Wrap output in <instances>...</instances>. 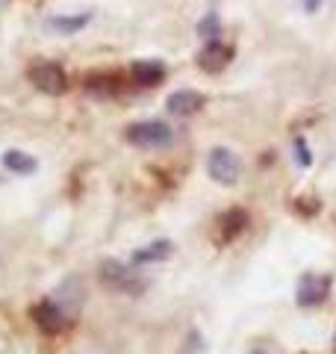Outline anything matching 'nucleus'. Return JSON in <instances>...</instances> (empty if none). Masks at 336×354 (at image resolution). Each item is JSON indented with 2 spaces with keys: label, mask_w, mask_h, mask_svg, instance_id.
I'll use <instances>...</instances> for the list:
<instances>
[{
  "label": "nucleus",
  "mask_w": 336,
  "mask_h": 354,
  "mask_svg": "<svg viewBox=\"0 0 336 354\" xmlns=\"http://www.w3.org/2000/svg\"><path fill=\"white\" fill-rule=\"evenodd\" d=\"M230 59H233V48H227L221 41H207L204 50L198 53V68H204L207 74H218L227 68Z\"/></svg>",
  "instance_id": "9"
},
{
  "label": "nucleus",
  "mask_w": 336,
  "mask_h": 354,
  "mask_svg": "<svg viewBox=\"0 0 336 354\" xmlns=\"http://www.w3.org/2000/svg\"><path fill=\"white\" fill-rule=\"evenodd\" d=\"M248 354H268L265 348H254V351H248Z\"/></svg>",
  "instance_id": "18"
},
{
  "label": "nucleus",
  "mask_w": 336,
  "mask_h": 354,
  "mask_svg": "<svg viewBox=\"0 0 336 354\" xmlns=\"http://www.w3.org/2000/svg\"><path fill=\"white\" fill-rule=\"evenodd\" d=\"M130 77H133V83L142 86V88L160 86L165 80V65L160 59H139V62H133Z\"/></svg>",
  "instance_id": "10"
},
{
  "label": "nucleus",
  "mask_w": 336,
  "mask_h": 354,
  "mask_svg": "<svg viewBox=\"0 0 336 354\" xmlns=\"http://www.w3.org/2000/svg\"><path fill=\"white\" fill-rule=\"evenodd\" d=\"M100 283L109 286V290H115V292H127V295H142L148 290V281L139 278V274L121 260L100 263Z\"/></svg>",
  "instance_id": "2"
},
{
  "label": "nucleus",
  "mask_w": 336,
  "mask_h": 354,
  "mask_svg": "<svg viewBox=\"0 0 336 354\" xmlns=\"http://www.w3.org/2000/svg\"><path fill=\"white\" fill-rule=\"evenodd\" d=\"M330 274H319V272H304L298 278V286H295V304L298 307H319L328 301L330 295Z\"/></svg>",
  "instance_id": "4"
},
{
  "label": "nucleus",
  "mask_w": 336,
  "mask_h": 354,
  "mask_svg": "<svg viewBox=\"0 0 336 354\" xmlns=\"http://www.w3.org/2000/svg\"><path fill=\"white\" fill-rule=\"evenodd\" d=\"M333 351H336V337H333Z\"/></svg>",
  "instance_id": "19"
},
{
  "label": "nucleus",
  "mask_w": 336,
  "mask_h": 354,
  "mask_svg": "<svg viewBox=\"0 0 336 354\" xmlns=\"http://www.w3.org/2000/svg\"><path fill=\"white\" fill-rule=\"evenodd\" d=\"M27 74H30V83L44 95H62L68 88V74L56 62H36Z\"/></svg>",
  "instance_id": "5"
},
{
  "label": "nucleus",
  "mask_w": 336,
  "mask_h": 354,
  "mask_svg": "<svg viewBox=\"0 0 336 354\" xmlns=\"http://www.w3.org/2000/svg\"><path fill=\"white\" fill-rule=\"evenodd\" d=\"M3 3H6V0H0V6H3Z\"/></svg>",
  "instance_id": "20"
},
{
  "label": "nucleus",
  "mask_w": 336,
  "mask_h": 354,
  "mask_svg": "<svg viewBox=\"0 0 336 354\" xmlns=\"http://www.w3.org/2000/svg\"><path fill=\"white\" fill-rule=\"evenodd\" d=\"M0 180H3V177H0Z\"/></svg>",
  "instance_id": "21"
},
{
  "label": "nucleus",
  "mask_w": 336,
  "mask_h": 354,
  "mask_svg": "<svg viewBox=\"0 0 336 354\" xmlns=\"http://www.w3.org/2000/svg\"><path fill=\"white\" fill-rule=\"evenodd\" d=\"M207 104V97L195 92V88H180V92H171L168 95V101H165V109L171 115H180V118H189V115H195L200 113Z\"/></svg>",
  "instance_id": "8"
},
{
  "label": "nucleus",
  "mask_w": 336,
  "mask_h": 354,
  "mask_svg": "<svg viewBox=\"0 0 336 354\" xmlns=\"http://www.w3.org/2000/svg\"><path fill=\"white\" fill-rule=\"evenodd\" d=\"M124 139L133 148L142 151H165L174 145V130L165 124V121H136L124 130Z\"/></svg>",
  "instance_id": "1"
},
{
  "label": "nucleus",
  "mask_w": 336,
  "mask_h": 354,
  "mask_svg": "<svg viewBox=\"0 0 336 354\" xmlns=\"http://www.w3.org/2000/svg\"><path fill=\"white\" fill-rule=\"evenodd\" d=\"M32 322L39 325V330H44V334H62L65 328H68V313L50 301V298H44V301H39L36 307H32Z\"/></svg>",
  "instance_id": "7"
},
{
  "label": "nucleus",
  "mask_w": 336,
  "mask_h": 354,
  "mask_svg": "<svg viewBox=\"0 0 336 354\" xmlns=\"http://www.w3.org/2000/svg\"><path fill=\"white\" fill-rule=\"evenodd\" d=\"M292 151H295V162L301 165V169H310V165H312V151H310V145H307L304 136H295Z\"/></svg>",
  "instance_id": "16"
},
{
  "label": "nucleus",
  "mask_w": 336,
  "mask_h": 354,
  "mask_svg": "<svg viewBox=\"0 0 336 354\" xmlns=\"http://www.w3.org/2000/svg\"><path fill=\"white\" fill-rule=\"evenodd\" d=\"M88 21H92V15L88 12H77V15H53L48 18V30L59 32V36H74V32H80Z\"/></svg>",
  "instance_id": "14"
},
{
  "label": "nucleus",
  "mask_w": 336,
  "mask_h": 354,
  "mask_svg": "<svg viewBox=\"0 0 336 354\" xmlns=\"http://www.w3.org/2000/svg\"><path fill=\"white\" fill-rule=\"evenodd\" d=\"M171 254H174L171 239H156V242H151V245H142V248L133 251L130 263H133V266H151V263H162V260H168Z\"/></svg>",
  "instance_id": "12"
},
{
  "label": "nucleus",
  "mask_w": 336,
  "mask_h": 354,
  "mask_svg": "<svg viewBox=\"0 0 336 354\" xmlns=\"http://www.w3.org/2000/svg\"><path fill=\"white\" fill-rule=\"evenodd\" d=\"M83 88L95 97H115L121 95V80L118 74H109V71H97V74H88L83 80Z\"/></svg>",
  "instance_id": "11"
},
{
  "label": "nucleus",
  "mask_w": 336,
  "mask_h": 354,
  "mask_svg": "<svg viewBox=\"0 0 336 354\" xmlns=\"http://www.w3.org/2000/svg\"><path fill=\"white\" fill-rule=\"evenodd\" d=\"M248 225H251V216L242 207H230L216 221V242L218 245H230V242H236L248 230Z\"/></svg>",
  "instance_id": "6"
},
{
  "label": "nucleus",
  "mask_w": 336,
  "mask_h": 354,
  "mask_svg": "<svg viewBox=\"0 0 336 354\" xmlns=\"http://www.w3.org/2000/svg\"><path fill=\"white\" fill-rule=\"evenodd\" d=\"M3 169L6 171H12L15 177H27V174H36V169H39V162H36V157H30L27 151H18V148H12V151H6L3 153Z\"/></svg>",
  "instance_id": "13"
},
{
  "label": "nucleus",
  "mask_w": 336,
  "mask_h": 354,
  "mask_svg": "<svg viewBox=\"0 0 336 354\" xmlns=\"http://www.w3.org/2000/svg\"><path fill=\"white\" fill-rule=\"evenodd\" d=\"M198 36L204 41H218L221 36V21H218V12H207L204 18H200L198 24Z\"/></svg>",
  "instance_id": "15"
},
{
  "label": "nucleus",
  "mask_w": 336,
  "mask_h": 354,
  "mask_svg": "<svg viewBox=\"0 0 336 354\" xmlns=\"http://www.w3.org/2000/svg\"><path fill=\"white\" fill-rule=\"evenodd\" d=\"M207 174L218 186H236L242 177V162L230 148H212L207 153Z\"/></svg>",
  "instance_id": "3"
},
{
  "label": "nucleus",
  "mask_w": 336,
  "mask_h": 354,
  "mask_svg": "<svg viewBox=\"0 0 336 354\" xmlns=\"http://www.w3.org/2000/svg\"><path fill=\"white\" fill-rule=\"evenodd\" d=\"M324 0H301V6L307 9V12H316V9H321Z\"/></svg>",
  "instance_id": "17"
}]
</instances>
